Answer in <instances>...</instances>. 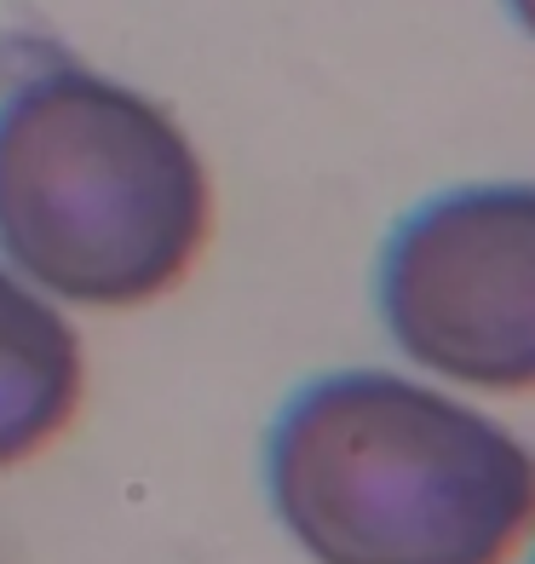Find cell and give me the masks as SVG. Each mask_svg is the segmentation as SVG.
<instances>
[{
	"mask_svg": "<svg viewBox=\"0 0 535 564\" xmlns=\"http://www.w3.org/2000/svg\"><path fill=\"white\" fill-rule=\"evenodd\" d=\"M506 12H513V18H518V30L535 41V0H506Z\"/></svg>",
	"mask_w": 535,
	"mask_h": 564,
	"instance_id": "5",
	"label": "cell"
},
{
	"mask_svg": "<svg viewBox=\"0 0 535 564\" xmlns=\"http://www.w3.org/2000/svg\"><path fill=\"white\" fill-rule=\"evenodd\" d=\"M208 230V167L156 98L81 64L0 98V260L46 300L144 305L190 276Z\"/></svg>",
	"mask_w": 535,
	"mask_h": 564,
	"instance_id": "2",
	"label": "cell"
},
{
	"mask_svg": "<svg viewBox=\"0 0 535 564\" xmlns=\"http://www.w3.org/2000/svg\"><path fill=\"white\" fill-rule=\"evenodd\" d=\"M529 564H535V558H529Z\"/></svg>",
	"mask_w": 535,
	"mask_h": 564,
	"instance_id": "6",
	"label": "cell"
},
{
	"mask_svg": "<svg viewBox=\"0 0 535 564\" xmlns=\"http://www.w3.org/2000/svg\"><path fill=\"white\" fill-rule=\"evenodd\" d=\"M265 496L312 564H506L535 524V455L415 375L340 369L276 409Z\"/></svg>",
	"mask_w": 535,
	"mask_h": 564,
	"instance_id": "1",
	"label": "cell"
},
{
	"mask_svg": "<svg viewBox=\"0 0 535 564\" xmlns=\"http://www.w3.org/2000/svg\"><path fill=\"white\" fill-rule=\"evenodd\" d=\"M87 392V351L58 300L0 265V473L64 438Z\"/></svg>",
	"mask_w": 535,
	"mask_h": 564,
	"instance_id": "4",
	"label": "cell"
},
{
	"mask_svg": "<svg viewBox=\"0 0 535 564\" xmlns=\"http://www.w3.org/2000/svg\"><path fill=\"white\" fill-rule=\"evenodd\" d=\"M374 305L415 369L478 392L535 387V185L421 202L374 271Z\"/></svg>",
	"mask_w": 535,
	"mask_h": 564,
	"instance_id": "3",
	"label": "cell"
}]
</instances>
